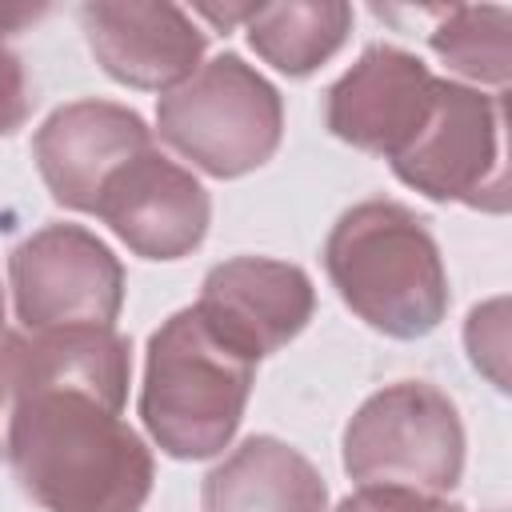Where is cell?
Returning a JSON list of instances; mask_svg holds the SVG:
<instances>
[{"label": "cell", "instance_id": "10", "mask_svg": "<svg viewBox=\"0 0 512 512\" xmlns=\"http://www.w3.org/2000/svg\"><path fill=\"white\" fill-rule=\"evenodd\" d=\"M92 216L144 260H184L208 236L212 200L188 168L152 144L104 184Z\"/></svg>", "mask_w": 512, "mask_h": 512}, {"label": "cell", "instance_id": "16", "mask_svg": "<svg viewBox=\"0 0 512 512\" xmlns=\"http://www.w3.org/2000/svg\"><path fill=\"white\" fill-rule=\"evenodd\" d=\"M40 384V352L32 332L4 328L0 332V460L8 448V428L24 396Z\"/></svg>", "mask_w": 512, "mask_h": 512}, {"label": "cell", "instance_id": "4", "mask_svg": "<svg viewBox=\"0 0 512 512\" xmlns=\"http://www.w3.org/2000/svg\"><path fill=\"white\" fill-rule=\"evenodd\" d=\"M156 132L196 172L236 180L276 156L284 96L240 52H220L156 100Z\"/></svg>", "mask_w": 512, "mask_h": 512}, {"label": "cell", "instance_id": "3", "mask_svg": "<svg viewBox=\"0 0 512 512\" xmlns=\"http://www.w3.org/2000/svg\"><path fill=\"white\" fill-rule=\"evenodd\" d=\"M256 360L232 348L196 304L172 312L144 352L140 420L172 460H212L240 432Z\"/></svg>", "mask_w": 512, "mask_h": 512}, {"label": "cell", "instance_id": "1", "mask_svg": "<svg viewBox=\"0 0 512 512\" xmlns=\"http://www.w3.org/2000/svg\"><path fill=\"white\" fill-rule=\"evenodd\" d=\"M40 384L12 416L4 460L20 492L44 512H140L156 460L120 416L132 344L116 328L32 332Z\"/></svg>", "mask_w": 512, "mask_h": 512}, {"label": "cell", "instance_id": "21", "mask_svg": "<svg viewBox=\"0 0 512 512\" xmlns=\"http://www.w3.org/2000/svg\"><path fill=\"white\" fill-rule=\"evenodd\" d=\"M0 332H4V288H0Z\"/></svg>", "mask_w": 512, "mask_h": 512}, {"label": "cell", "instance_id": "14", "mask_svg": "<svg viewBox=\"0 0 512 512\" xmlns=\"http://www.w3.org/2000/svg\"><path fill=\"white\" fill-rule=\"evenodd\" d=\"M244 32L264 64H272L292 80H304L344 48L352 32V4L344 0L252 4Z\"/></svg>", "mask_w": 512, "mask_h": 512}, {"label": "cell", "instance_id": "9", "mask_svg": "<svg viewBox=\"0 0 512 512\" xmlns=\"http://www.w3.org/2000/svg\"><path fill=\"white\" fill-rule=\"evenodd\" d=\"M80 28L96 64L136 92H172L208 52V32L168 0H88Z\"/></svg>", "mask_w": 512, "mask_h": 512}, {"label": "cell", "instance_id": "18", "mask_svg": "<svg viewBox=\"0 0 512 512\" xmlns=\"http://www.w3.org/2000/svg\"><path fill=\"white\" fill-rule=\"evenodd\" d=\"M332 512H468L464 504H452L448 496L416 492V488H388V484H368L344 496Z\"/></svg>", "mask_w": 512, "mask_h": 512}, {"label": "cell", "instance_id": "7", "mask_svg": "<svg viewBox=\"0 0 512 512\" xmlns=\"http://www.w3.org/2000/svg\"><path fill=\"white\" fill-rule=\"evenodd\" d=\"M8 288L24 332L116 328L124 264L84 224H44L8 252Z\"/></svg>", "mask_w": 512, "mask_h": 512}, {"label": "cell", "instance_id": "2", "mask_svg": "<svg viewBox=\"0 0 512 512\" xmlns=\"http://www.w3.org/2000/svg\"><path fill=\"white\" fill-rule=\"evenodd\" d=\"M324 272L336 296L368 328L420 340L448 316V268L424 216L400 200H360L324 240Z\"/></svg>", "mask_w": 512, "mask_h": 512}, {"label": "cell", "instance_id": "19", "mask_svg": "<svg viewBox=\"0 0 512 512\" xmlns=\"http://www.w3.org/2000/svg\"><path fill=\"white\" fill-rule=\"evenodd\" d=\"M32 104H36V96H32L24 60L0 44V136L20 132L32 116Z\"/></svg>", "mask_w": 512, "mask_h": 512}, {"label": "cell", "instance_id": "13", "mask_svg": "<svg viewBox=\"0 0 512 512\" xmlns=\"http://www.w3.org/2000/svg\"><path fill=\"white\" fill-rule=\"evenodd\" d=\"M204 512H328V484L316 464L280 436L240 440L204 480Z\"/></svg>", "mask_w": 512, "mask_h": 512}, {"label": "cell", "instance_id": "8", "mask_svg": "<svg viewBox=\"0 0 512 512\" xmlns=\"http://www.w3.org/2000/svg\"><path fill=\"white\" fill-rule=\"evenodd\" d=\"M152 148V128L144 116L116 100H72L60 104L32 136V160L52 192V200L68 212H96L104 184L140 152Z\"/></svg>", "mask_w": 512, "mask_h": 512}, {"label": "cell", "instance_id": "12", "mask_svg": "<svg viewBox=\"0 0 512 512\" xmlns=\"http://www.w3.org/2000/svg\"><path fill=\"white\" fill-rule=\"evenodd\" d=\"M436 72L408 48L368 44L360 60L324 92V124L336 140L392 160L420 128Z\"/></svg>", "mask_w": 512, "mask_h": 512}, {"label": "cell", "instance_id": "15", "mask_svg": "<svg viewBox=\"0 0 512 512\" xmlns=\"http://www.w3.org/2000/svg\"><path fill=\"white\" fill-rule=\"evenodd\" d=\"M436 28L428 32V48L436 60L468 80V88L508 92L512 80V12L500 4H448L432 8Z\"/></svg>", "mask_w": 512, "mask_h": 512}, {"label": "cell", "instance_id": "6", "mask_svg": "<svg viewBox=\"0 0 512 512\" xmlns=\"http://www.w3.org/2000/svg\"><path fill=\"white\" fill-rule=\"evenodd\" d=\"M464 420L428 380H396L372 392L344 424L340 460L356 488L388 484L448 496L464 476Z\"/></svg>", "mask_w": 512, "mask_h": 512}, {"label": "cell", "instance_id": "11", "mask_svg": "<svg viewBox=\"0 0 512 512\" xmlns=\"http://www.w3.org/2000/svg\"><path fill=\"white\" fill-rule=\"evenodd\" d=\"M196 308L232 348L260 364L308 328L316 312V288L300 264L272 256H232L208 268Z\"/></svg>", "mask_w": 512, "mask_h": 512}, {"label": "cell", "instance_id": "5", "mask_svg": "<svg viewBox=\"0 0 512 512\" xmlns=\"http://www.w3.org/2000/svg\"><path fill=\"white\" fill-rule=\"evenodd\" d=\"M396 180L436 204L508 212V92L436 80L412 140L388 160Z\"/></svg>", "mask_w": 512, "mask_h": 512}, {"label": "cell", "instance_id": "17", "mask_svg": "<svg viewBox=\"0 0 512 512\" xmlns=\"http://www.w3.org/2000/svg\"><path fill=\"white\" fill-rule=\"evenodd\" d=\"M504 308L508 300L496 296L488 304H476L468 312V324H464V344H468V356L472 364L504 392L508 388V372H504V356H508V320H504Z\"/></svg>", "mask_w": 512, "mask_h": 512}, {"label": "cell", "instance_id": "20", "mask_svg": "<svg viewBox=\"0 0 512 512\" xmlns=\"http://www.w3.org/2000/svg\"><path fill=\"white\" fill-rule=\"evenodd\" d=\"M44 12H48V4H0V40L16 36L28 24H36Z\"/></svg>", "mask_w": 512, "mask_h": 512}]
</instances>
